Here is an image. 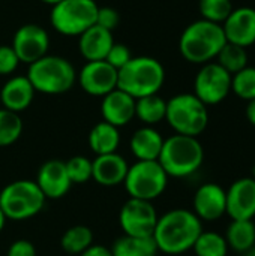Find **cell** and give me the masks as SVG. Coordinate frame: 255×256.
Masks as SVG:
<instances>
[{"label": "cell", "instance_id": "obj_1", "mask_svg": "<svg viewBox=\"0 0 255 256\" xmlns=\"http://www.w3.org/2000/svg\"><path fill=\"white\" fill-rule=\"evenodd\" d=\"M201 232V220L194 214V212L174 208L158 218L152 237L159 252L167 255H180L194 248Z\"/></svg>", "mask_w": 255, "mask_h": 256}, {"label": "cell", "instance_id": "obj_2", "mask_svg": "<svg viewBox=\"0 0 255 256\" xmlns=\"http://www.w3.org/2000/svg\"><path fill=\"white\" fill-rule=\"evenodd\" d=\"M227 44L221 24L206 20L191 22L180 34L179 50L183 58L194 64H206L216 58Z\"/></svg>", "mask_w": 255, "mask_h": 256}, {"label": "cell", "instance_id": "obj_3", "mask_svg": "<svg viewBox=\"0 0 255 256\" xmlns=\"http://www.w3.org/2000/svg\"><path fill=\"white\" fill-rule=\"evenodd\" d=\"M204 160V148L194 136L173 135L164 140L158 162L168 177L185 178L197 172Z\"/></svg>", "mask_w": 255, "mask_h": 256}, {"label": "cell", "instance_id": "obj_4", "mask_svg": "<svg viewBox=\"0 0 255 256\" xmlns=\"http://www.w3.org/2000/svg\"><path fill=\"white\" fill-rule=\"evenodd\" d=\"M165 81V69L153 57L138 56L119 70L117 88L123 90L134 99L158 94Z\"/></svg>", "mask_w": 255, "mask_h": 256}, {"label": "cell", "instance_id": "obj_5", "mask_svg": "<svg viewBox=\"0 0 255 256\" xmlns=\"http://www.w3.org/2000/svg\"><path fill=\"white\" fill-rule=\"evenodd\" d=\"M33 88L44 94H62L72 88L77 81L74 64L60 56L47 54L29 64L27 75Z\"/></svg>", "mask_w": 255, "mask_h": 256}, {"label": "cell", "instance_id": "obj_6", "mask_svg": "<svg viewBox=\"0 0 255 256\" xmlns=\"http://www.w3.org/2000/svg\"><path fill=\"white\" fill-rule=\"evenodd\" d=\"M165 120L179 135H201L209 123L207 106L194 93H180L167 100Z\"/></svg>", "mask_w": 255, "mask_h": 256}, {"label": "cell", "instance_id": "obj_7", "mask_svg": "<svg viewBox=\"0 0 255 256\" xmlns=\"http://www.w3.org/2000/svg\"><path fill=\"white\" fill-rule=\"evenodd\" d=\"M47 198L36 182L17 180L6 184L0 192V208L6 219L26 220L36 216L45 206Z\"/></svg>", "mask_w": 255, "mask_h": 256}, {"label": "cell", "instance_id": "obj_8", "mask_svg": "<svg viewBox=\"0 0 255 256\" xmlns=\"http://www.w3.org/2000/svg\"><path fill=\"white\" fill-rule=\"evenodd\" d=\"M98 3L95 0H62L53 6L51 26L63 36H80L96 24Z\"/></svg>", "mask_w": 255, "mask_h": 256}, {"label": "cell", "instance_id": "obj_9", "mask_svg": "<svg viewBox=\"0 0 255 256\" xmlns=\"http://www.w3.org/2000/svg\"><path fill=\"white\" fill-rule=\"evenodd\" d=\"M123 184L131 198L152 202L165 192L168 176L158 160H137L128 168Z\"/></svg>", "mask_w": 255, "mask_h": 256}, {"label": "cell", "instance_id": "obj_10", "mask_svg": "<svg viewBox=\"0 0 255 256\" xmlns=\"http://www.w3.org/2000/svg\"><path fill=\"white\" fill-rule=\"evenodd\" d=\"M231 92V74L216 62L203 64L194 80V94L206 105L221 104Z\"/></svg>", "mask_w": 255, "mask_h": 256}, {"label": "cell", "instance_id": "obj_11", "mask_svg": "<svg viewBox=\"0 0 255 256\" xmlns=\"http://www.w3.org/2000/svg\"><path fill=\"white\" fill-rule=\"evenodd\" d=\"M119 222L125 236L152 237L158 222V214L150 201L129 198L120 210Z\"/></svg>", "mask_w": 255, "mask_h": 256}, {"label": "cell", "instance_id": "obj_12", "mask_svg": "<svg viewBox=\"0 0 255 256\" xmlns=\"http://www.w3.org/2000/svg\"><path fill=\"white\" fill-rule=\"evenodd\" d=\"M11 46L14 48L20 63L32 64L48 54L50 36L44 27L29 22L15 32Z\"/></svg>", "mask_w": 255, "mask_h": 256}, {"label": "cell", "instance_id": "obj_13", "mask_svg": "<svg viewBox=\"0 0 255 256\" xmlns=\"http://www.w3.org/2000/svg\"><path fill=\"white\" fill-rule=\"evenodd\" d=\"M80 87L90 96H101L111 93L117 88L119 70L105 60L86 62L77 75Z\"/></svg>", "mask_w": 255, "mask_h": 256}, {"label": "cell", "instance_id": "obj_14", "mask_svg": "<svg viewBox=\"0 0 255 256\" xmlns=\"http://www.w3.org/2000/svg\"><path fill=\"white\" fill-rule=\"evenodd\" d=\"M227 194V213L231 220H252L255 218V180L243 177L230 184Z\"/></svg>", "mask_w": 255, "mask_h": 256}, {"label": "cell", "instance_id": "obj_15", "mask_svg": "<svg viewBox=\"0 0 255 256\" xmlns=\"http://www.w3.org/2000/svg\"><path fill=\"white\" fill-rule=\"evenodd\" d=\"M194 214L200 220L215 222L227 213L225 189L216 183L201 184L192 200Z\"/></svg>", "mask_w": 255, "mask_h": 256}, {"label": "cell", "instance_id": "obj_16", "mask_svg": "<svg viewBox=\"0 0 255 256\" xmlns=\"http://www.w3.org/2000/svg\"><path fill=\"white\" fill-rule=\"evenodd\" d=\"M225 39L239 46H251L255 44V9L249 6L236 8L221 24Z\"/></svg>", "mask_w": 255, "mask_h": 256}, {"label": "cell", "instance_id": "obj_17", "mask_svg": "<svg viewBox=\"0 0 255 256\" xmlns=\"http://www.w3.org/2000/svg\"><path fill=\"white\" fill-rule=\"evenodd\" d=\"M36 184L47 200L63 198L72 186L65 162L59 159L47 160L38 171Z\"/></svg>", "mask_w": 255, "mask_h": 256}, {"label": "cell", "instance_id": "obj_18", "mask_svg": "<svg viewBox=\"0 0 255 256\" xmlns=\"http://www.w3.org/2000/svg\"><path fill=\"white\" fill-rule=\"evenodd\" d=\"M101 112L104 122L116 128L126 126L135 117V99L123 90L116 88L102 98Z\"/></svg>", "mask_w": 255, "mask_h": 256}, {"label": "cell", "instance_id": "obj_19", "mask_svg": "<svg viewBox=\"0 0 255 256\" xmlns=\"http://www.w3.org/2000/svg\"><path fill=\"white\" fill-rule=\"evenodd\" d=\"M128 162L117 153L101 154L92 160V178L105 188L119 186L125 182L128 174Z\"/></svg>", "mask_w": 255, "mask_h": 256}, {"label": "cell", "instance_id": "obj_20", "mask_svg": "<svg viewBox=\"0 0 255 256\" xmlns=\"http://www.w3.org/2000/svg\"><path fill=\"white\" fill-rule=\"evenodd\" d=\"M35 88L27 76L17 75L9 78L2 90H0V99L5 110H9L12 112H21L30 106L35 98Z\"/></svg>", "mask_w": 255, "mask_h": 256}, {"label": "cell", "instance_id": "obj_21", "mask_svg": "<svg viewBox=\"0 0 255 256\" xmlns=\"http://www.w3.org/2000/svg\"><path fill=\"white\" fill-rule=\"evenodd\" d=\"M78 38V50L80 54L86 58V62L105 60L107 54L114 45L111 32L99 27L98 24L87 28Z\"/></svg>", "mask_w": 255, "mask_h": 256}, {"label": "cell", "instance_id": "obj_22", "mask_svg": "<svg viewBox=\"0 0 255 256\" xmlns=\"http://www.w3.org/2000/svg\"><path fill=\"white\" fill-rule=\"evenodd\" d=\"M162 146V135L150 126H144L135 130L129 142L131 152L138 160H158Z\"/></svg>", "mask_w": 255, "mask_h": 256}, {"label": "cell", "instance_id": "obj_23", "mask_svg": "<svg viewBox=\"0 0 255 256\" xmlns=\"http://www.w3.org/2000/svg\"><path fill=\"white\" fill-rule=\"evenodd\" d=\"M119 144H120L119 128L107 122H101L95 124L89 134V146L92 152L96 153V156L116 153L119 148Z\"/></svg>", "mask_w": 255, "mask_h": 256}, {"label": "cell", "instance_id": "obj_24", "mask_svg": "<svg viewBox=\"0 0 255 256\" xmlns=\"http://www.w3.org/2000/svg\"><path fill=\"white\" fill-rule=\"evenodd\" d=\"M158 252L153 237L122 236L111 246L113 256H156Z\"/></svg>", "mask_w": 255, "mask_h": 256}, {"label": "cell", "instance_id": "obj_25", "mask_svg": "<svg viewBox=\"0 0 255 256\" xmlns=\"http://www.w3.org/2000/svg\"><path fill=\"white\" fill-rule=\"evenodd\" d=\"M224 237L228 249L245 254L255 246V224L252 220H233Z\"/></svg>", "mask_w": 255, "mask_h": 256}, {"label": "cell", "instance_id": "obj_26", "mask_svg": "<svg viewBox=\"0 0 255 256\" xmlns=\"http://www.w3.org/2000/svg\"><path fill=\"white\" fill-rule=\"evenodd\" d=\"M167 114V100L158 94L144 96L135 99V117L146 124H156L165 120Z\"/></svg>", "mask_w": 255, "mask_h": 256}, {"label": "cell", "instance_id": "obj_27", "mask_svg": "<svg viewBox=\"0 0 255 256\" xmlns=\"http://www.w3.org/2000/svg\"><path fill=\"white\" fill-rule=\"evenodd\" d=\"M60 244L66 254L81 255L87 248L93 244V232L90 231V228L83 225L72 226L63 234Z\"/></svg>", "mask_w": 255, "mask_h": 256}, {"label": "cell", "instance_id": "obj_28", "mask_svg": "<svg viewBox=\"0 0 255 256\" xmlns=\"http://www.w3.org/2000/svg\"><path fill=\"white\" fill-rule=\"evenodd\" d=\"M192 249L197 256H227L228 254L225 237L215 231H203Z\"/></svg>", "mask_w": 255, "mask_h": 256}, {"label": "cell", "instance_id": "obj_29", "mask_svg": "<svg viewBox=\"0 0 255 256\" xmlns=\"http://www.w3.org/2000/svg\"><path fill=\"white\" fill-rule=\"evenodd\" d=\"M216 63L221 64L227 72L234 75L236 72L248 66V52L246 48L227 42L219 54L216 56Z\"/></svg>", "mask_w": 255, "mask_h": 256}, {"label": "cell", "instance_id": "obj_30", "mask_svg": "<svg viewBox=\"0 0 255 256\" xmlns=\"http://www.w3.org/2000/svg\"><path fill=\"white\" fill-rule=\"evenodd\" d=\"M23 134V120L17 112L0 110V147H8L18 141Z\"/></svg>", "mask_w": 255, "mask_h": 256}, {"label": "cell", "instance_id": "obj_31", "mask_svg": "<svg viewBox=\"0 0 255 256\" xmlns=\"http://www.w3.org/2000/svg\"><path fill=\"white\" fill-rule=\"evenodd\" d=\"M198 9L203 20L222 24L234 8L231 0H200Z\"/></svg>", "mask_w": 255, "mask_h": 256}, {"label": "cell", "instance_id": "obj_32", "mask_svg": "<svg viewBox=\"0 0 255 256\" xmlns=\"http://www.w3.org/2000/svg\"><path fill=\"white\" fill-rule=\"evenodd\" d=\"M231 92L248 102L255 99V68L246 66L231 75Z\"/></svg>", "mask_w": 255, "mask_h": 256}, {"label": "cell", "instance_id": "obj_33", "mask_svg": "<svg viewBox=\"0 0 255 256\" xmlns=\"http://www.w3.org/2000/svg\"><path fill=\"white\" fill-rule=\"evenodd\" d=\"M71 183L81 184L92 178V160L84 156H74L65 162Z\"/></svg>", "mask_w": 255, "mask_h": 256}, {"label": "cell", "instance_id": "obj_34", "mask_svg": "<svg viewBox=\"0 0 255 256\" xmlns=\"http://www.w3.org/2000/svg\"><path fill=\"white\" fill-rule=\"evenodd\" d=\"M132 58L131 50L125 45V44H116L111 46L110 52L105 57V62H108L113 68H116L117 70H120L123 66H126Z\"/></svg>", "mask_w": 255, "mask_h": 256}, {"label": "cell", "instance_id": "obj_35", "mask_svg": "<svg viewBox=\"0 0 255 256\" xmlns=\"http://www.w3.org/2000/svg\"><path fill=\"white\" fill-rule=\"evenodd\" d=\"M20 60L11 45H0V75H11L18 68Z\"/></svg>", "mask_w": 255, "mask_h": 256}, {"label": "cell", "instance_id": "obj_36", "mask_svg": "<svg viewBox=\"0 0 255 256\" xmlns=\"http://www.w3.org/2000/svg\"><path fill=\"white\" fill-rule=\"evenodd\" d=\"M120 21V15L114 8L110 6H102L98 9V15H96V24L105 30L113 32Z\"/></svg>", "mask_w": 255, "mask_h": 256}, {"label": "cell", "instance_id": "obj_37", "mask_svg": "<svg viewBox=\"0 0 255 256\" xmlns=\"http://www.w3.org/2000/svg\"><path fill=\"white\" fill-rule=\"evenodd\" d=\"M8 256H36V249L29 240H17L9 246Z\"/></svg>", "mask_w": 255, "mask_h": 256}, {"label": "cell", "instance_id": "obj_38", "mask_svg": "<svg viewBox=\"0 0 255 256\" xmlns=\"http://www.w3.org/2000/svg\"><path fill=\"white\" fill-rule=\"evenodd\" d=\"M81 256H113V254H111V249L102 244H92L81 254Z\"/></svg>", "mask_w": 255, "mask_h": 256}, {"label": "cell", "instance_id": "obj_39", "mask_svg": "<svg viewBox=\"0 0 255 256\" xmlns=\"http://www.w3.org/2000/svg\"><path fill=\"white\" fill-rule=\"evenodd\" d=\"M245 112H246L248 122H249L252 126H255V99L248 102V106H246V111H245Z\"/></svg>", "mask_w": 255, "mask_h": 256}, {"label": "cell", "instance_id": "obj_40", "mask_svg": "<svg viewBox=\"0 0 255 256\" xmlns=\"http://www.w3.org/2000/svg\"><path fill=\"white\" fill-rule=\"evenodd\" d=\"M5 224H6V216L3 214V212H2V208H0V232H2V230L5 228Z\"/></svg>", "mask_w": 255, "mask_h": 256}, {"label": "cell", "instance_id": "obj_41", "mask_svg": "<svg viewBox=\"0 0 255 256\" xmlns=\"http://www.w3.org/2000/svg\"><path fill=\"white\" fill-rule=\"evenodd\" d=\"M42 3H47V4H51V6H54V4H57L59 2H62V0H41Z\"/></svg>", "mask_w": 255, "mask_h": 256}, {"label": "cell", "instance_id": "obj_42", "mask_svg": "<svg viewBox=\"0 0 255 256\" xmlns=\"http://www.w3.org/2000/svg\"><path fill=\"white\" fill-rule=\"evenodd\" d=\"M243 256H255V246L254 248H251L249 250H246L245 254H242Z\"/></svg>", "mask_w": 255, "mask_h": 256}, {"label": "cell", "instance_id": "obj_43", "mask_svg": "<svg viewBox=\"0 0 255 256\" xmlns=\"http://www.w3.org/2000/svg\"><path fill=\"white\" fill-rule=\"evenodd\" d=\"M252 178L255 180V165H254V170H252Z\"/></svg>", "mask_w": 255, "mask_h": 256}]
</instances>
